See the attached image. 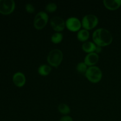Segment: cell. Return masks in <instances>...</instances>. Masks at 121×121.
Listing matches in <instances>:
<instances>
[{"mask_svg": "<svg viewBox=\"0 0 121 121\" xmlns=\"http://www.w3.org/2000/svg\"><path fill=\"white\" fill-rule=\"evenodd\" d=\"M92 39L95 44L102 47L111 44L113 40V37L109 31L105 28H100L93 32Z\"/></svg>", "mask_w": 121, "mask_h": 121, "instance_id": "6da1fadb", "label": "cell"}, {"mask_svg": "<svg viewBox=\"0 0 121 121\" xmlns=\"http://www.w3.org/2000/svg\"><path fill=\"white\" fill-rule=\"evenodd\" d=\"M63 58L62 52L59 49H53L47 56V61L50 66L57 67L61 63Z\"/></svg>", "mask_w": 121, "mask_h": 121, "instance_id": "7a4b0ae2", "label": "cell"}, {"mask_svg": "<svg viewBox=\"0 0 121 121\" xmlns=\"http://www.w3.org/2000/svg\"><path fill=\"white\" fill-rule=\"evenodd\" d=\"M86 78L92 83H98L102 78V72L97 66H90L85 73Z\"/></svg>", "mask_w": 121, "mask_h": 121, "instance_id": "3957f363", "label": "cell"}, {"mask_svg": "<svg viewBox=\"0 0 121 121\" xmlns=\"http://www.w3.org/2000/svg\"><path fill=\"white\" fill-rule=\"evenodd\" d=\"M99 20L98 17L93 14H87L83 17L82 20V27L85 30H92L98 25Z\"/></svg>", "mask_w": 121, "mask_h": 121, "instance_id": "277c9868", "label": "cell"}, {"mask_svg": "<svg viewBox=\"0 0 121 121\" xmlns=\"http://www.w3.org/2000/svg\"><path fill=\"white\" fill-rule=\"evenodd\" d=\"M48 16L47 13L40 11L36 14L34 20V26L37 30H41L47 25Z\"/></svg>", "mask_w": 121, "mask_h": 121, "instance_id": "5b68a950", "label": "cell"}, {"mask_svg": "<svg viewBox=\"0 0 121 121\" xmlns=\"http://www.w3.org/2000/svg\"><path fill=\"white\" fill-rule=\"evenodd\" d=\"M15 3L13 0H0V13L8 15L14 11Z\"/></svg>", "mask_w": 121, "mask_h": 121, "instance_id": "8992f818", "label": "cell"}, {"mask_svg": "<svg viewBox=\"0 0 121 121\" xmlns=\"http://www.w3.org/2000/svg\"><path fill=\"white\" fill-rule=\"evenodd\" d=\"M66 26L69 30L71 31H78L81 28L82 22L76 17H70L67 19L66 21Z\"/></svg>", "mask_w": 121, "mask_h": 121, "instance_id": "52a82bcc", "label": "cell"}, {"mask_svg": "<svg viewBox=\"0 0 121 121\" xmlns=\"http://www.w3.org/2000/svg\"><path fill=\"white\" fill-rule=\"evenodd\" d=\"M50 25L52 28L57 32L63 30L66 26V22L62 18L55 16L52 17L50 20Z\"/></svg>", "mask_w": 121, "mask_h": 121, "instance_id": "ba28073f", "label": "cell"}, {"mask_svg": "<svg viewBox=\"0 0 121 121\" xmlns=\"http://www.w3.org/2000/svg\"><path fill=\"white\" fill-rule=\"evenodd\" d=\"M13 80L17 87H22L26 83V77L21 72H17L13 75Z\"/></svg>", "mask_w": 121, "mask_h": 121, "instance_id": "9c48e42d", "label": "cell"}, {"mask_svg": "<svg viewBox=\"0 0 121 121\" xmlns=\"http://www.w3.org/2000/svg\"><path fill=\"white\" fill-rule=\"evenodd\" d=\"M98 60H99V56L97 53L93 52V53H89L87 55H86L84 61L87 66H92L96 64Z\"/></svg>", "mask_w": 121, "mask_h": 121, "instance_id": "30bf717a", "label": "cell"}, {"mask_svg": "<svg viewBox=\"0 0 121 121\" xmlns=\"http://www.w3.org/2000/svg\"><path fill=\"white\" fill-rule=\"evenodd\" d=\"M104 4L106 8L114 11L121 6V0H104Z\"/></svg>", "mask_w": 121, "mask_h": 121, "instance_id": "8fae6325", "label": "cell"}, {"mask_svg": "<svg viewBox=\"0 0 121 121\" xmlns=\"http://www.w3.org/2000/svg\"><path fill=\"white\" fill-rule=\"evenodd\" d=\"M96 47V45L95 44V43H93L91 41L85 42L82 46L83 50L86 53H87L88 54L95 52Z\"/></svg>", "mask_w": 121, "mask_h": 121, "instance_id": "7c38bea8", "label": "cell"}, {"mask_svg": "<svg viewBox=\"0 0 121 121\" xmlns=\"http://www.w3.org/2000/svg\"><path fill=\"white\" fill-rule=\"evenodd\" d=\"M77 38L80 41H85L89 38V33L88 30L85 29H82L78 31L77 34Z\"/></svg>", "mask_w": 121, "mask_h": 121, "instance_id": "4fadbf2b", "label": "cell"}, {"mask_svg": "<svg viewBox=\"0 0 121 121\" xmlns=\"http://www.w3.org/2000/svg\"><path fill=\"white\" fill-rule=\"evenodd\" d=\"M52 68L50 66L47 65H42L39 66L38 69V72L39 74L43 76H46L50 73Z\"/></svg>", "mask_w": 121, "mask_h": 121, "instance_id": "5bb4252c", "label": "cell"}, {"mask_svg": "<svg viewBox=\"0 0 121 121\" xmlns=\"http://www.w3.org/2000/svg\"><path fill=\"white\" fill-rule=\"evenodd\" d=\"M63 38V34L59 32H57L52 35L51 40L54 44H59L62 41Z\"/></svg>", "mask_w": 121, "mask_h": 121, "instance_id": "9a60e30c", "label": "cell"}, {"mask_svg": "<svg viewBox=\"0 0 121 121\" xmlns=\"http://www.w3.org/2000/svg\"><path fill=\"white\" fill-rule=\"evenodd\" d=\"M58 110L63 115H67L70 112L69 106L65 104H61L58 106Z\"/></svg>", "mask_w": 121, "mask_h": 121, "instance_id": "2e32d148", "label": "cell"}, {"mask_svg": "<svg viewBox=\"0 0 121 121\" xmlns=\"http://www.w3.org/2000/svg\"><path fill=\"white\" fill-rule=\"evenodd\" d=\"M87 69V66L85 63V62H80L76 66V70L79 73L83 74L86 73Z\"/></svg>", "mask_w": 121, "mask_h": 121, "instance_id": "e0dca14e", "label": "cell"}, {"mask_svg": "<svg viewBox=\"0 0 121 121\" xmlns=\"http://www.w3.org/2000/svg\"><path fill=\"white\" fill-rule=\"evenodd\" d=\"M57 8V7L55 3L50 2L46 6V10L48 11V13H53V12L56 11Z\"/></svg>", "mask_w": 121, "mask_h": 121, "instance_id": "ac0fdd59", "label": "cell"}, {"mask_svg": "<svg viewBox=\"0 0 121 121\" xmlns=\"http://www.w3.org/2000/svg\"><path fill=\"white\" fill-rule=\"evenodd\" d=\"M26 9L29 13H33L35 11V8L31 4H27L26 5Z\"/></svg>", "mask_w": 121, "mask_h": 121, "instance_id": "d6986e66", "label": "cell"}, {"mask_svg": "<svg viewBox=\"0 0 121 121\" xmlns=\"http://www.w3.org/2000/svg\"><path fill=\"white\" fill-rule=\"evenodd\" d=\"M59 121H73V119L72 118V117H69V116L65 115L64 117H63L61 119H60Z\"/></svg>", "mask_w": 121, "mask_h": 121, "instance_id": "ffe728a7", "label": "cell"}, {"mask_svg": "<svg viewBox=\"0 0 121 121\" xmlns=\"http://www.w3.org/2000/svg\"><path fill=\"white\" fill-rule=\"evenodd\" d=\"M102 52V47L99 46H97L96 45V50H95V53H99Z\"/></svg>", "mask_w": 121, "mask_h": 121, "instance_id": "44dd1931", "label": "cell"}]
</instances>
